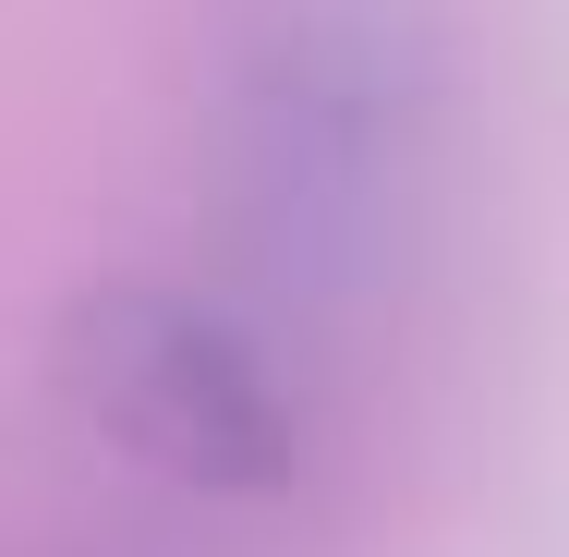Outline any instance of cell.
<instances>
[{
    "instance_id": "1",
    "label": "cell",
    "mask_w": 569,
    "mask_h": 557,
    "mask_svg": "<svg viewBox=\"0 0 569 557\" xmlns=\"http://www.w3.org/2000/svg\"><path fill=\"white\" fill-rule=\"evenodd\" d=\"M194 146L242 291L303 339L412 291L449 195V24L437 0H219Z\"/></svg>"
},
{
    "instance_id": "2",
    "label": "cell",
    "mask_w": 569,
    "mask_h": 557,
    "mask_svg": "<svg viewBox=\"0 0 569 557\" xmlns=\"http://www.w3.org/2000/svg\"><path fill=\"white\" fill-rule=\"evenodd\" d=\"M49 388L121 473L207 509H279L316 473L303 339L267 304L242 316L182 279H98L49 328Z\"/></svg>"
}]
</instances>
